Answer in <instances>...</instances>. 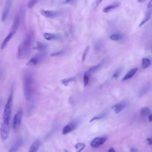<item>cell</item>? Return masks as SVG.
I'll return each mask as SVG.
<instances>
[{"label":"cell","instance_id":"obj_1","mask_svg":"<svg viewBox=\"0 0 152 152\" xmlns=\"http://www.w3.org/2000/svg\"><path fill=\"white\" fill-rule=\"evenodd\" d=\"M34 38V34L32 30H30L26 34L24 40L20 44L17 50V58L23 59L25 58L30 50Z\"/></svg>","mask_w":152,"mask_h":152},{"label":"cell","instance_id":"obj_2","mask_svg":"<svg viewBox=\"0 0 152 152\" xmlns=\"http://www.w3.org/2000/svg\"><path fill=\"white\" fill-rule=\"evenodd\" d=\"M23 93L25 99L27 101H31L33 95V77L30 73L24 74L23 80Z\"/></svg>","mask_w":152,"mask_h":152},{"label":"cell","instance_id":"obj_3","mask_svg":"<svg viewBox=\"0 0 152 152\" xmlns=\"http://www.w3.org/2000/svg\"><path fill=\"white\" fill-rule=\"evenodd\" d=\"M12 99H13V91H11L4 109L3 122L5 123L10 124L11 115V111H12Z\"/></svg>","mask_w":152,"mask_h":152},{"label":"cell","instance_id":"obj_4","mask_svg":"<svg viewBox=\"0 0 152 152\" xmlns=\"http://www.w3.org/2000/svg\"><path fill=\"white\" fill-rule=\"evenodd\" d=\"M23 115V111L21 107H20L15 114L12 122V128L14 130H17L20 126L22 118Z\"/></svg>","mask_w":152,"mask_h":152},{"label":"cell","instance_id":"obj_5","mask_svg":"<svg viewBox=\"0 0 152 152\" xmlns=\"http://www.w3.org/2000/svg\"><path fill=\"white\" fill-rule=\"evenodd\" d=\"M10 132V124L2 122L0 127V135L2 140L4 141L8 138Z\"/></svg>","mask_w":152,"mask_h":152},{"label":"cell","instance_id":"obj_6","mask_svg":"<svg viewBox=\"0 0 152 152\" xmlns=\"http://www.w3.org/2000/svg\"><path fill=\"white\" fill-rule=\"evenodd\" d=\"M78 125V121L77 119L72 121L71 122H70L69 124H68V125H65L64 127L62 129V134L66 135L71 132L77 128Z\"/></svg>","mask_w":152,"mask_h":152},{"label":"cell","instance_id":"obj_7","mask_svg":"<svg viewBox=\"0 0 152 152\" xmlns=\"http://www.w3.org/2000/svg\"><path fill=\"white\" fill-rule=\"evenodd\" d=\"M11 2H12L11 0H6L5 1L4 7L3 8V11L2 12V16H1V21L2 22H4L8 15L11 5Z\"/></svg>","mask_w":152,"mask_h":152},{"label":"cell","instance_id":"obj_8","mask_svg":"<svg viewBox=\"0 0 152 152\" xmlns=\"http://www.w3.org/2000/svg\"><path fill=\"white\" fill-rule=\"evenodd\" d=\"M23 144V140L22 138L19 137L15 140V141L12 143L10 148H9L7 152H17L20 147L22 146Z\"/></svg>","mask_w":152,"mask_h":152},{"label":"cell","instance_id":"obj_9","mask_svg":"<svg viewBox=\"0 0 152 152\" xmlns=\"http://www.w3.org/2000/svg\"><path fill=\"white\" fill-rule=\"evenodd\" d=\"M106 140H107V137H96L91 141V142H90V145L92 147L97 148V147L102 145L103 144H104Z\"/></svg>","mask_w":152,"mask_h":152},{"label":"cell","instance_id":"obj_10","mask_svg":"<svg viewBox=\"0 0 152 152\" xmlns=\"http://www.w3.org/2000/svg\"><path fill=\"white\" fill-rule=\"evenodd\" d=\"M126 105H127V103L126 102H121L112 106V108L115 113H118L121 112L124 109H125Z\"/></svg>","mask_w":152,"mask_h":152},{"label":"cell","instance_id":"obj_11","mask_svg":"<svg viewBox=\"0 0 152 152\" xmlns=\"http://www.w3.org/2000/svg\"><path fill=\"white\" fill-rule=\"evenodd\" d=\"M41 14L48 18H53L58 15V12L55 11L50 10H41Z\"/></svg>","mask_w":152,"mask_h":152},{"label":"cell","instance_id":"obj_12","mask_svg":"<svg viewBox=\"0 0 152 152\" xmlns=\"http://www.w3.org/2000/svg\"><path fill=\"white\" fill-rule=\"evenodd\" d=\"M15 32L14 31H10L9 32V33L7 34V36L5 37V39H4V40L2 41L1 45V49H4L8 45V42H10V40L11 39V38L13 37V36L15 34Z\"/></svg>","mask_w":152,"mask_h":152},{"label":"cell","instance_id":"obj_13","mask_svg":"<svg viewBox=\"0 0 152 152\" xmlns=\"http://www.w3.org/2000/svg\"><path fill=\"white\" fill-rule=\"evenodd\" d=\"M41 57L40 55L35 56L33 58H31L26 64V65L28 66H34L37 65L40 61Z\"/></svg>","mask_w":152,"mask_h":152},{"label":"cell","instance_id":"obj_14","mask_svg":"<svg viewBox=\"0 0 152 152\" xmlns=\"http://www.w3.org/2000/svg\"><path fill=\"white\" fill-rule=\"evenodd\" d=\"M20 23V15L18 14H17L15 15V17L14 18L12 25L10 29V31L16 32L19 27Z\"/></svg>","mask_w":152,"mask_h":152},{"label":"cell","instance_id":"obj_15","mask_svg":"<svg viewBox=\"0 0 152 152\" xmlns=\"http://www.w3.org/2000/svg\"><path fill=\"white\" fill-rule=\"evenodd\" d=\"M41 145V141L39 140H37L33 142L30 147L28 149V152H37Z\"/></svg>","mask_w":152,"mask_h":152},{"label":"cell","instance_id":"obj_16","mask_svg":"<svg viewBox=\"0 0 152 152\" xmlns=\"http://www.w3.org/2000/svg\"><path fill=\"white\" fill-rule=\"evenodd\" d=\"M103 64H104V60L100 62H99V63L97 64V65H94V66H93L90 68L88 69V70L87 71H86V72H87L88 74H89V75H90L93 74V73L96 72V71H97L99 69H100L101 67L102 66V65H103Z\"/></svg>","mask_w":152,"mask_h":152},{"label":"cell","instance_id":"obj_17","mask_svg":"<svg viewBox=\"0 0 152 152\" xmlns=\"http://www.w3.org/2000/svg\"><path fill=\"white\" fill-rule=\"evenodd\" d=\"M47 45L41 42H36V45L34 46V47L33 48L34 49L37 50L39 52H45L46 49H47Z\"/></svg>","mask_w":152,"mask_h":152},{"label":"cell","instance_id":"obj_18","mask_svg":"<svg viewBox=\"0 0 152 152\" xmlns=\"http://www.w3.org/2000/svg\"><path fill=\"white\" fill-rule=\"evenodd\" d=\"M138 71V68H134L132 69H131L130 71H129L126 75L124 77V78H122V81H125L127 80L130 79L131 78H132L135 74L136 72Z\"/></svg>","mask_w":152,"mask_h":152},{"label":"cell","instance_id":"obj_19","mask_svg":"<svg viewBox=\"0 0 152 152\" xmlns=\"http://www.w3.org/2000/svg\"><path fill=\"white\" fill-rule=\"evenodd\" d=\"M120 5V4L119 2H115V3H113V4H110L106 7H105L103 10V12H104V13H107V12H109V11L113 10H115L116 8H117Z\"/></svg>","mask_w":152,"mask_h":152},{"label":"cell","instance_id":"obj_20","mask_svg":"<svg viewBox=\"0 0 152 152\" xmlns=\"http://www.w3.org/2000/svg\"><path fill=\"white\" fill-rule=\"evenodd\" d=\"M43 36L47 40H53L58 39V36L56 34L50 33H44Z\"/></svg>","mask_w":152,"mask_h":152},{"label":"cell","instance_id":"obj_21","mask_svg":"<svg viewBox=\"0 0 152 152\" xmlns=\"http://www.w3.org/2000/svg\"><path fill=\"white\" fill-rule=\"evenodd\" d=\"M75 77H69V78H64L62 79L61 81V83L62 84H63L65 86H68V84L71 83L74 81L75 80Z\"/></svg>","mask_w":152,"mask_h":152},{"label":"cell","instance_id":"obj_22","mask_svg":"<svg viewBox=\"0 0 152 152\" xmlns=\"http://www.w3.org/2000/svg\"><path fill=\"white\" fill-rule=\"evenodd\" d=\"M150 109L148 107H144L140 109V116H146L150 113Z\"/></svg>","mask_w":152,"mask_h":152},{"label":"cell","instance_id":"obj_23","mask_svg":"<svg viewBox=\"0 0 152 152\" xmlns=\"http://www.w3.org/2000/svg\"><path fill=\"white\" fill-rule=\"evenodd\" d=\"M106 116V112L102 113H100V114H99V115H96V116H93V117L90 120V122H92L95 121L102 119L104 118Z\"/></svg>","mask_w":152,"mask_h":152},{"label":"cell","instance_id":"obj_24","mask_svg":"<svg viewBox=\"0 0 152 152\" xmlns=\"http://www.w3.org/2000/svg\"><path fill=\"white\" fill-rule=\"evenodd\" d=\"M86 144L83 142H78L74 146L76 152H81L84 150Z\"/></svg>","mask_w":152,"mask_h":152},{"label":"cell","instance_id":"obj_25","mask_svg":"<svg viewBox=\"0 0 152 152\" xmlns=\"http://www.w3.org/2000/svg\"><path fill=\"white\" fill-rule=\"evenodd\" d=\"M151 65V61L148 58H144L142 59V67L144 69L148 68Z\"/></svg>","mask_w":152,"mask_h":152},{"label":"cell","instance_id":"obj_26","mask_svg":"<svg viewBox=\"0 0 152 152\" xmlns=\"http://www.w3.org/2000/svg\"><path fill=\"white\" fill-rule=\"evenodd\" d=\"M109 38L113 41H119L122 39V36L120 34H112L109 36Z\"/></svg>","mask_w":152,"mask_h":152},{"label":"cell","instance_id":"obj_27","mask_svg":"<svg viewBox=\"0 0 152 152\" xmlns=\"http://www.w3.org/2000/svg\"><path fill=\"white\" fill-rule=\"evenodd\" d=\"M150 17H151V12H150V11H148V12H147V13L145 14L144 18L142 20V21L140 23V24H139V26H140V27H141L142 26H143V25L150 19Z\"/></svg>","mask_w":152,"mask_h":152},{"label":"cell","instance_id":"obj_28","mask_svg":"<svg viewBox=\"0 0 152 152\" xmlns=\"http://www.w3.org/2000/svg\"><path fill=\"white\" fill-rule=\"evenodd\" d=\"M90 75L89 74H88L87 72H86L84 74V76H83V82H84V86L86 87L88 85V81H89V79H90Z\"/></svg>","mask_w":152,"mask_h":152},{"label":"cell","instance_id":"obj_29","mask_svg":"<svg viewBox=\"0 0 152 152\" xmlns=\"http://www.w3.org/2000/svg\"><path fill=\"white\" fill-rule=\"evenodd\" d=\"M121 72H122V68H118V69H117L113 72V75H112V78H113V79H117V78L119 77V75H120Z\"/></svg>","mask_w":152,"mask_h":152},{"label":"cell","instance_id":"obj_30","mask_svg":"<svg viewBox=\"0 0 152 152\" xmlns=\"http://www.w3.org/2000/svg\"><path fill=\"white\" fill-rule=\"evenodd\" d=\"M65 50H59V51H57V52H54L50 54V56H52V57H55V56H60L62 54H64L65 53Z\"/></svg>","mask_w":152,"mask_h":152},{"label":"cell","instance_id":"obj_31","mask_svg":"<svg viewBox=\"0 0 152 152\" xmlns=\"http://www.w3.org/2000/svg\"><path fill=\"white\" fill-rule=\"evenodd\" d=\"M39 0H29V1L27 3V7L28 8L30 9L32 8L38 2Z\"/></svg>","mask_w":152,"mask_h":152},{"label":"cell","instance_id":"obj_32","mask_svg":"<svg viewBox=\"0 0 152 152\" xmlns=\"http://www.w3.org/2000/svg\"><path fill=\"white\" fill-rule=\"evenodd\" d=\"M89 49H90V47L89 46H87L86 49H84V52H83V55H82V62H84L86 58V56L88 53V51H89Z\"/></svg>","mask_w":152,"mask_h":152},{"label":"cell","instance_id":"obj_33","mask_svg":"<svg viewBox=\"0 0 152 152\" xmlns=\"http://www.w3.org/2000/svg\"><path fill=\"white\" fill-rule=\"evenodd\" d=\"M148 87H147V86H146L145 87H144V88H142V90H141V91H140V96H143L145 93H146L147 92V91H148Z\"/></svg>","mask_w":152,"mask_h":152},{"label":"cell","instance_id":"obj_34","mask_svg":"<svg viewBox=\"0 0 152 152\" xmlns=\"http://www.w3.org/2000/svg\"><path fill=\"white\" fill-rule=\"evenodd\" d=\"M102 0H95L93 5V8L94 9V8H96L97 7V6L102 2Z\"/></svg>","mask_w":152,"mask_h":152},{"label":"cell","instance_id":"obj_35","mask_svg":"<svg viewBox=\"0 0 152 152\" xmlns=\"http://www.w3.org/2000/svg\"><path fill=\"white\" fill-rule=\"evenodd\" d=\"M145 142H146V143H147V144H148V145H151L152 144V140H151V138H147V139L145 140Z\"/></svg>","mask_w":152,"mask_h":152},{"label":"cell","instance_id":"obj_36","mask_svg":"<svg viewBox=\"0 0 152 152\" xmlns=\"http://www.w3.org/2000/svg\"><path fill=\"white\" fill-rule=\"evenodd\" d=\"M148 121L150 122H151V121H152V115L151 114H149L148 115Z\"/></svg>","mask_w":152,"mask_h":152},{"label":"cell","instance_id":"obj_37","mask_svg":"<svg viewBox=\"0 0 152 152\" xmlns=\"http://www.w3.org/2000/svg\"><path fill=\"white\" fill-rule=\"evenodd\" d=\"M108 152H116V151H115V149L113 147H110L108 149Z\"/></svg>","mask_w":152,"mask_h":152},{"label":"cell","instance_id":"obj_38","mask_svg":"<svg viewBox=\"0 0 152 152\" xmlns=\"http://www.w3.org/2000/svg\"><path fill=\"white\" fill-rule=\"evenodd\" d=\"M74 0H64V4H68L71 2H72Z\"/></svg>","mask_w":152,"mask_h":152},{"label":"cell","instance_id":"obj_39","mask_svg":"<svg viewBox=\"0 0 152 152\" xmlns=\"http://www.w3.org/2000/svg\"><path fill=\"white\" fill-rule=\"evenodd\" d=\"M147 7H148V8H149V9H150V8L152 7V1H150L149 2V4H148Z\"/></svg>","mask_w":152,"mask_h":152},{"label":"cell","instance_id":"obj_40","mask_svg":"<svg viewBox=\"0 0 152 152\" xmlns=\"http://www.w3.org/2000/svg\"><path fill=\"white\" fill-rule=\"evenodd\" d=\"M138 150L135 148H132L131 150V152H137Z\"/></svg>","mask_w":152,"mask_h":152},{"label":"cell","instance_id":"obj_41","mask_svg":"<svg viewBox=\"0 0 152 152\" xmlns=\"http://www.w3.org/2000/svg\"><path fill=\"white\" fill-rule=\"evenodd\" d=\"M145 0H138V1L139 2H144V1H145Z\"/></svg>","mask_w":152,"mask_h":152},{"label":"cell","instance_id":"obj_42","mask_svg":"<svg viewBox=\"0 0 152 152\" xmlns=\"http://www.w3.org/2000/svg\"><path fill=\"white\" fill-rule=\"evenodd\" d=\"M64 152H68L66 150H64Z\"/></svg>","mask_w":152,"mask_h":152}]
</instances>
